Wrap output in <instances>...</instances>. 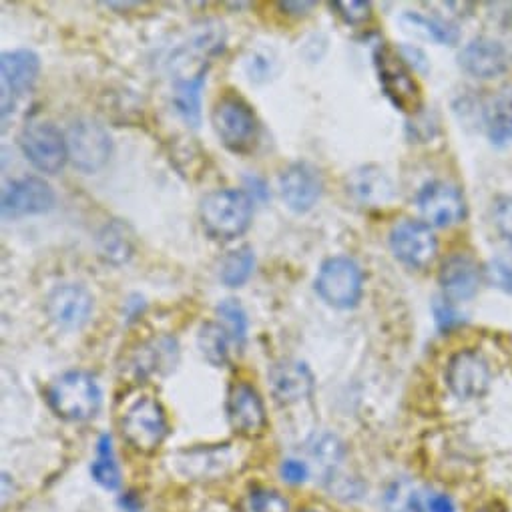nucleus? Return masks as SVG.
<instances>
[{"label": "nucleus", "instance_id": "obj_38", "mask_svg": "<svg viewBox=\"0 0 512 512\" xmlns=\"http://www.w3.org/2000/svg\"><path fill=\"white\" fill-rule=\"evenodd\" d=\"M494 223H496L498 231H500L508 241H512V195L504 197V199L496 205Z\"/></svg>", "mask_w": 512, "mask_h": 512}, {"label": "nucleus", "instance_id": "obj_12", "mask_svg": "<svg viewBox=\"0 0 512 512\" xmlns=\"http://www.w3.org/2000/svg\"><path fill=\"white\" fill-rule=\"evenodd\" d=\"M55 191L41 177H23L5 185L3 189V217L19 219L27 215L47 213L55 207Z\"/></svg>", "mask_w": 512, "mask_h": 512}, {"label": "nucleus", "instance_id": "obj_23", "mask_svg": "<svg viewBox=\"0 0 512 512\" xmlns=\"http://www.w3.org/2000/svg\"><path fill=\"white\" fill-rule=\"evenodd\" d=\"M308 454H310V460L314 462V468L322 476V480H334L336 468L342 464L346 450L338 436L324 432V434H316L308 442Z\"/></svg>", "mask_w": 512, "mask_h": 512}, {"label": "nucleus", "instance_id": "obj_7", "mask_svg": "<svg viewBox=\"0 0 512 512\" xmlns=\"http://www.w3.org/2000/svg\"><path fill=\"white\" fill-rule=\"evenodd\" d=\"M25 157L43 173L55 175L69 161L67 135L49 121H33L25 125L19 137Z\"/></svg>", "mask_w": 512, "mask_h": 512}, {"label": "nucleus", "instance_id": "obj_24", "mask_svg": "<svg viewBox=\"0 0 512 512\" xmlns=\"http://www.w3.org/2000/svg\"><path fill=\"white\" fill-rule=\"evenodd\" d=\"M400 23L406 27V31L414 33V35H420L432 43H438V45H456L458 43V29L448 23V21H442L438 17H426L422 13H404Z\"/></svg>", "mask_w": 512, "mask_h": 512}, {"label": "nucleus", "instance_id": "obj_36", "mask_svg": "<svg viewBox=\"0 0 512 512\" xmlns=\"http://www.w3.org/2000/svg\"><path fill=\"white\" fill-rule=\"evenodd\" d=\"M434 318H436V324L440 330H450L462 322L458 312L454 310L452 302L446 298L434 302Z\"/></svg>", "mask_w": 512, "mask_h": 512}, {"label": "nucleus", "instance_id": "obj_37", "mask_svg": "<svg viewBox=\"0 0 512 512\" xmlns=\"http://www.w3.org/2000/svg\"><path fill=\"white\" fill-rule=\"evenodd\" d=\"M280 474L286 482L290 484H302L306 482L308 474H310V466L304 460H296V458H288L282 462Z\"/></svg>", "mask_w": 512, "mask_h": 512}, {"label": "nucleus", "instance_id": "obj_41", "mask_svg": "<svg viewBox=\"0 0 512 512\" xmlns=\"http://www.w3.org/2000/svg\"><path fill=\"white\" fill-rule=\"evenodd\" d=\"M304 512H316V510H304Z\"/></svg>", "mask_w": 512, "mask_h": 512}, {"label": "nucleus", "instance_id": "obj_13", "mask_svg": "<svg viewBox=\"0 0 512 512\" xmlns=\"http://www.w3.org/2000/svg\"><path fill=\"white\" fill-rule=\"evenodd\" d=\"M227 418L231 428L245 436L258 438L268 428V412L260 392L247 382H237L227 394Z\"/></svg>", "mask_w": 512, "mask_h": 512}, {"label": "nucleus", "instance_id": "obj_2", "mask_svg": "<svg viewBox=\"0 0 512 512\" xmlns=\"http://www.w3.org/2000/svg\"><path fill=\"white\" fill-rule=\"evenodd\" d=\"M211 123L219 141L231 153L245 155L258 145L260 121L253 107L239 95H223L211 111Z\"/></svg>", "mask_w": 512, "mask_h": 512}, {"label": "nucleus", "instance_id": "obj_29", "mask_svg": "<svg viewBox=\"0 0 512 512\" xmlns=\"http://www.w3.org/2000/svg\"><path fill=\"white\" fill-rule=\"evenodd\" d=\"M93 478L107 490H117L121 486V470L113 454V444L111 436L103 434L97 446V458L91 466Z\"/></svg>", "mask_w": 512, "mask_h": 512}, {"label": "nucleus", "instance_id": "obj_6", "mask_svg": "<svg viewBox=\"0 0 512 512\" xmlns=\"http://www.w3.org/2000/svg\"><path fill=\"white\" fill-rule=\"evenodd\" d=\"M316 292L328 306L350 310L362 300L364 272L354 260L336 255L322 264L316 278Z\"/></svg>", "mask_w": 512, "mask_h": 512}, {"label": "nucleus", "instance_id": "obj_31", "mask_svg": "<svg viewBox=\"0 0 512 512\" xmlns=\"http://www.w3.org/2000/svg\"><path fill=\"white\" fill-rule=\"evenodd\" d=\"M249 512H290V502L278 490L255 488L249 494Z\"/></svg>", "mask_w": 512, "mask_h": 512}, {"label": "nucleus", "instance_id": "obj_33", "mask_svg": "<svg viewBox=\"0 0 512 512\" xmlns=\"http://www.w3.org/2000/svg\"><path fill=\"white\" fill-rule=\"evenodd\" d=\"M332 9H336V13L344 19V23L352 27L364 25L372 19L370 3H358V0H350V3H346V0H336V3H332Z\"/></svg>", "mask_w": 512, "mask_h": 512}, {"label": "nucleus", "instance_id": "obj_25", "mask_svg": "<svg viewBox=\"0 0 512 512\" xmlns=\"http://www.w3.org/2000/svg\"><path fill=\"white\" fill-rule=\"evenodd\" d=\"M179 358L177 342L173 338H161L141 350L135 368L139 374H153V372H169L175 368Z\"/></svg>", "mask_w": 512, "mask_h": 512}, {"label": "nucleus", "instance_id": "obj_15", "mask_svg": "<svg viewBox=\"0 0 512 512\" xmlns=\"http://www.w3.org/2000/svg\"><path fill=\"white\" fill-rule=\"evenodd\" d=\"M237 452L229 446H201L183 450L175 456L179 474L191 480H215L229 474L235 468Z\"/></svg>", "mask_w": 512, "mask_h": 512}, {"label": "nucleus", "instance_id": "obj_21", "mask_svg": "<svg viewBox=\"0 0 512 512\" xmlns=\"http://www.w3.org/2000/svg\"><path fill=\"white\" fill-rule=\"evenodd\" d=\"M207 63L195 69H179L173 81V107L177 115L193 129L201 123V91L205 85Z\"/></svg>", "mask_w": 512, "mask_h": 512}, {"label": "nucleus", "instance_id": "obj_3", "mask_svg": "<svg viewBox=\"0 0 512 512\" xmlns=\"http://www.w3.org/2000/svg\"><path fill=\"white\" fill-rule=\"evenodd\" d=\"M101 398L97 380L83 370H71L59 376L47 390V402L53 412L71 422L93 418L101 408Z\"/></svg>", "mask_w": 512, "mask_h": 512}, {"label": "nucleus", "instance_id": "obj_1", "mask_svg": "<svg viewBox=\"0 0 512 512\" xmlns=\"http://www.w3.org/2000/svg\"><path fill=\"white\" fill-rule=\"evenodd\" d=\"M253 217V201L241 189H217L203 197L199 219L207 235L217 241L241 237Z\"/></svg>", "mask_w": 512, "mask_h": 512}, {"label": "nucleus", "instance_id": "obj_16", "mask_svg": "<svg viewBox=\"0 0 512 512\" xmlns=\"http://www.w3.org/2000/svg\"><path fill=\"white\" fill-rule=\"evenodd\" d=\"M324 181L320 171L306 163H292L280 175V191L286 205L296 213H308L322 197Z\"/></svg>", "mask_w": 512, "mask_h": 512}, {"label": "nucleus", "instance_id": "obj_9", "mask_svg": "<svg viewBox=\"0 0 512 512\" xmlns=\"http://www.w3.org/2000/svg\"><path fill=\"white\" fill-rule=\"evenodd\" d=\"M390 247L398 262L412 270H424L436 258L438 239L428 223L402 219L390 231Z\"/></svg>", "mask_w": 512, "mask_h": 512}, {"label": "nucleus", "instance_id": "obj_26", "mask_svg": "<svg viewBox=\"0 0 512 512\" xmlns=\"http://www.w3.org/2000/svg\"><path fill=\"white\" fill-rule=\"evenodd\" d=\"M255 268V255L249 245H241L229 251L221 260L219 278L227 288H241Z\"/></svg>", "mask_w": 512, "mask_h": 512}, {"label": "nucleus", "instance_id": "obj_28", "mask_svg": "<svg viewBox=\"0 0 512 512\" xmlns=\"http://www.w3.org/2000/svg\"><path fill=\"white\" fill-rule=\"evenodd\" d=\"M486 135L492 145L512 143V97H500L486 111Z\"/></svg>", "mask_w": 512, "mask_h": 512}, {"label": "nucleus", "instance_id": "obj_5", "mask_svg": "<svg viewBox=\"0 0 512 512\" xmlns=\"http://www.w3.org/2000/svg\"><path fill=\"white\" fill-rule=\"evenodd\" d=\"M123 438L141 454H153L169 436V422L155 396L135 398L121 418Z\"/></svg>", "mask_w": 512, "mask_h": 512}, {"label": "nucleus", "instance_id": "obj_14", "mask_svg": "<svg viewBox=\"0 0 512 512\" xmlns=\"http://www.w3.org/2000/svg\"><path fill=\"white\" fill-rule=\"evenodd\" d=\"M0 73H3V117L7 119L17 97L33 91L41 73V59L29 49L3 53Z\"/></svg>", "mask_w": 512, "mask_h": 512}, {"label": "nucleus", "instance_id": "obj_35", "mask_svg": "<svg viewBox=\"0 0 512 512\" xmlns=\"http://www.w3.org/2000/svg\"><path fill=\"white\" fill-rule=\"evenodd\" d=\"M488 280L502 292L512 294V262L506 258H498L490 264V268L486 270Z\"/></svg>", "mask_w": 512, "mask_h": 512}, {"label": "nucleus", "instance_id": "obj_8", "mask_svg": "<svg viewBox=\"0 0 512 512\" xmlns=\"http://www.w3.org/2000/svg\"><path fill=\"white\" fill-rule=\"evenodd\" d=\"M444 378L458 400H478L490 390L492 368L482 352L464 348L450 356Z\"/></svg>", "mask_w": 512, "mask_h": 512}, {"label": "nucleus", "instance_id": "obj_40", "mask_svg": "<svg viewBox=\"0 0 512 512\" xmlns=\"http://www.w3.org/2000/svg\"><path fill=\"white\" fill-rule=\"evenodd\" d=\"M404 510H406V512H424V510L420 508L418 500H416V492H410V496H408V500H406Z\"/></svg>", "mask_w": 512, "mask_h": 512}, {"label": "nucleus", "instance_id": "obj_27", "mask_svg": "<svg viewBox=\"0 0 512 512\" xmlns=\"http://www.w3.org/2000/svg\"><path fill=\"white\" fill-rule=\"evenodd\" d=\"M229 342H231V338L219 324L207 322L199 328L197 346H199L203 358L215 368H223L229 362Z\"/></svg>", "mask_w": 512, "mask_h": 512}, {"label": "nucleus", "instance_id": "obj_17", "mask_svg": "<svg viewBox=\"0 0 512 512\" xmlns=\"http://www.w3.org/2000/svg\"><path fill=\"white\" fill-rule=\"evenodd\" d=\"M95 300L93 294L81 284L57 286L47 298V314L61 328H81L89 322Z\"/></svg>", "mask_w": 512, "mask_h": 512}, {"label": "nucleus", "instance_id": "obj_32", "mask_svg": "<svg viewBox=\"0 0 512 512\" xmlns=\"http://www.w3.org/2000/svg\"><path fill=\"white\" fill-rule=\"evenodd\" d=\"M274 67H276V59L266 51H253L245 59V71H247L249 79L255 83H264V81L272 79Z\"/></svg>", "mask_w": 512, "mask_h": 512}, {"label": "nucleus", "instance_id": "obj_10", "mask_svg": "<svg viewBox=\"0 0 512 512\" xmlns=\"http://www.w3.org/2000/svg\"><path fill=\"white\" fill-rule=\"evenodd\" d=\"M69 159L85 173L99 171L111 157V137L103 125L93 119H79L67 131Z\"/></svg>", "mask_w": 512, "mask_h": 512}, {"label": "nucleus", "instance_id": "obj_18", "mask_svg": "<svg viewBox=\"0 0 512 512\" xmlns=\"http://www.w3.org/2000/svg\"><path fill=\"white\" fill-rule=\"evenodd\" d=\"M438 282L446 300L464 302L476 296L482 282V270L468 253H452L440 268Z\"/></svg>", "mask_w": 512, "mask_h": 512}, {"label": "nucleus", "instance_id": "obj_20", "mask_svg": "<svg viewBox=\"0 0 512 512\" xmlns=\"http://www.w3.org/2000/svg\"><path fill=\"white\" fill-rule=\"evenodd\" d=\"M314 374L300 360H282L270 370V388L276 402L284 406L308 400L314 394Z\"/></svg>", "mask_w": 512, "mask_h": 512}, {"label": "nucleus", "instance_id": "obj_11", "mask_svg": "<svg viewBox=\"0 0 512 512\" xmlns=\"http://www.w3.org/2000/svg\"><path fill=\"white\" fill-rule=\"evenodd\" d=\"M418 211L430 227H452L466 217V199L446 181L426 183L416 195Z\"/></svg>", "mask_w": 512, "mask_h": 512}, {"label": "nucleus", "instance_id": "obj_34", "mask_svg": "<svg viewBox=\"0 0 512 512\" xmlns=\"http://www.w3.org/2000/svg\"><path fill=\"white\" fill-rule=\"evenodd\" d=\"M416 500L424 512H456L454 500L440 490H416Z\"/></svg>", "mask_w": 512, "mask_h": 512}, {"label": "nucleus", "instance_id": "obj_4", "mask_svg": "<svg viewBox=\"0 0 512 512\" xmlns=\"http://www.w3.org/2000/svg\"><path fill=\"white\" fill-rule=\"evenodd\" d=\"M374 65L390 103L406 115H416L422 109V89L402 53L384 43L374 51Z\"/></svg>", "mask_w": 512, "mask_h": 512}, {"label": "nucleus", "instance_id": "obj_39", "mask_svg": "<svg viewBox=\"0 0 512 512\" xmlns=\"http://www.w3.org/2000/svg\"><path fill=\"white\" fill-rule=\"evenodd\" d=\"M284 11H296V15H304L306 11H310L314 7V3H282L280 5Z\"/></svg>", "mask_w": 512, "mask_h": 512}, {"label": "nucleus", "instance_id": "obj_19", "mask_svg": "<svg viewBox=\"0 0 512 512\" xmlns=\"http://www.w3.org/2000/svg\"><path fill=\"white\" fill-rule=\"evenodd\" d=\"M458 65L464 73L474 79H496L508 69V53L506 49L488 37L472 39L458 53Z\"/></svg>", "mask_w": 512, "mask_h": 512}, {"label": "nucleus", "instance_id": "obj_30", "mask_svg": "<svg viewBox=\"0 0 512 512\" xmlns=\"http://www.w3.org/2000/svg\"><path fill=\"white\" fill-rule=\"evenodd\" d=\"M217 316L223 324V330L227 332V336L231 338V342L241 348L247 340V314L241 308V304L237 300H223L217 306Z\"/></svg>", "mask_w": 512, "mask_h": 512}, {"label": "nucleus", "instance_id": "obj_22", "mask_svg": "<svg viewBox=\"0 0 512 512\" xmlns=\"http://www.w3.org/2000/svg\"><path fill=\"white\" fill-rule=\"evenodd\" d=\"M97 245H99V255L105 262L113 266H121L131 260V255L135 251L133 231L129 225L121 221H111L99 233Z\"/></svg>", "mask_w": 512, "mask_h": 512}]
</instances>
